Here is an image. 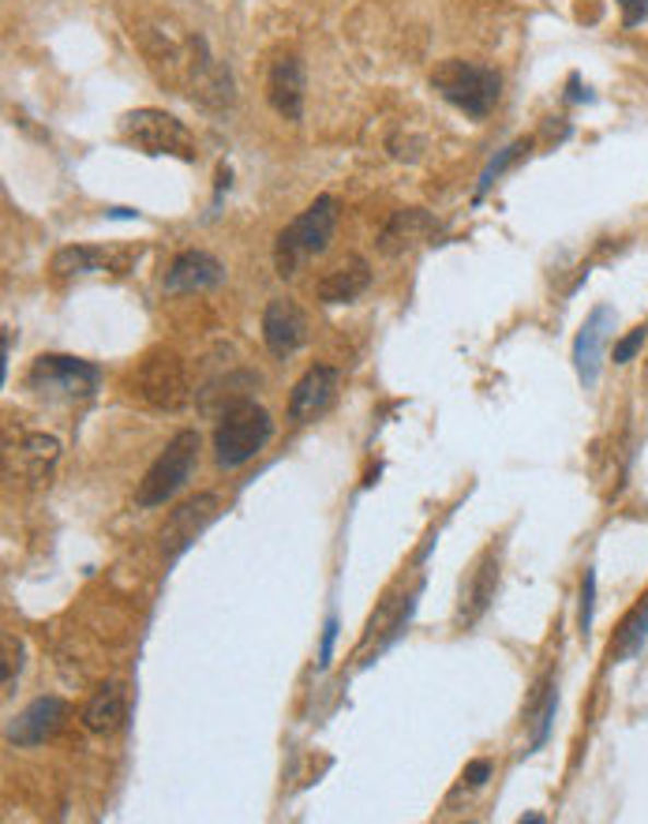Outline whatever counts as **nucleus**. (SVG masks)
Here are the masks:
<instances>
[{
	"instance_id": "nucleus-1",
	"label": "nucleus",
	"mask_w": 648,
	"mask_h": 824,
	"mask_svg": "<svg viewBox=\"0 0 648 824\" xmlns=\"http://www.w3.org/2000/svg\"><path fill=\"white\" fill-rule=\"evenodd\" d=\"M334 229H338V199L319 196L301 217H293V222L278 233V240H274L278 274L293 278L308 259L322 256V251L330 248V240H334Z\"/></svg>"
},
{
	"instance_id": "nucleus-2",
	"label": "nucleus",
	"mask_w": 648,
	"mask_h": 824,
	"mask_svg": "<svg viewBox=\"0 0 648 824\" xmlns=\"http://www.w3.org/2000/svg\"><path fill=\"white\" fill-rule=\"evenodd\" d=\"M128 390L131 398H139L143 405L162 409V412H177L188 405L191 398V382H188V367L173 349H151L128 375Z\"/></svg>"
},
{
	"instance_id": "nucleus-3",
	"label": "nucleus",
	"mask_w": 648,
	"mask_h": 824,
	"mask_svg": "<svg viewBox=\"0 0 648 824\" xmlns=\"http://www.w3.org/2000/svg\"><path fill=\"white\" fill-rule=\"evenodd\" d=\"M432 86L453 109L469 113L472 120H484L487 113L495 109L498 94H503V75H498L495 68L469 64V60L450 57L432 72Z\"/></svg>"
},
{
	"instance_id": "nucleus-4",
	"label": "nucleus",
	"mask_w": 648,
	"mask_h": 824,
	"mask_svg": "<svg viewBox=\"0 0 648 824\" xmlns=\"http://www.w3.org/2000/svg\"><path fill=\"white\" fill-rule=\"evenodd\" d=\"M274 435V420L256 401H236L214 427V458L222 469H240L248 464Z\"/></svg>"
},
{
	"instance_id": "nucleus-5",
	"label": "nucleus",
	"mask_w": 648,
	"mask_h": 824,
	"mask_svg": "<svg viewBox=\"0 0 648 824\" xmlns=\"http://www.w3.org/2000/svg\"><path fill=\"white\" fill-rule=\"evenodd\" d=\"M196 461H199V435L196 432H177L169 438V446L157 454V461L146 469L143 484H139V491H136V506H143V510L165 506L191 480Z\"/></svg>"
},
{
	"instance_id": "nucleus-6",
	"label": "nucleus",
	"mask_w": 648,
	"mask_h": 824,
	"mask_svg": "<svg viewBox=\"0 0 648 824\" xmlns=\"http://www.w3.org/2000/svg\"><path fill=\"white\" fill-rule=\"evenodd\" d=\"M120 139L128 146H136L139 154H169L180 157V162H196V139L184 128V120H177L165 109H136L120 120Z\"/></svg>"
},
{
	"instance_id": "nucleus-7",
	"label": "nucleus",
	"mask_w": 648,
	"mask_h": 824,
	"mask_svg": "<svg viewBox=\"0 0 648 824\" xmlns=\"http://www.w3.org/2000/svg\"><path fill=\"white\" fill-rule=\"evenodd\" d=\"M26 387L49 398H91L102 387V367L64 353H42L26 372Z\"/></svg>"
},
{
	"instance_id": "nucleus-8",
	"label": "nucleus",
	"mask_w": 648,
	"mask_h": 824,
	"mask_svg": "<svg viewBox=\"0 0 648 824\" xmlns=\"http://www.w3.org/2000/svg\"><path fill=\"white\" fill-rule=\"evenodd\" d=\"M222 514V498L214 495V491H203V495L188 498V503H180L177 510H173L169 517H165L162 525V555L165 563H173V558H180L184 551L191 548L203 532L214 525V517Z\"/></svg>"
},
{
	"instance_id": "nucleus-9",
	"label": "nucleus",
	"mask_w": 648,
	"mask_h": 824,
	"mask_svg": "<svg viewBox=\"0 0 648 824\" xmlns=\"http://www.w3.org/2000/svg\"><path fill=\"white\" fill-rule=\"evenodd\" d=\"M139 259V248H102V244H64L52 251V278H91V274H128Z\"/></svg>"
},
{
	"instance_id": "nucleus-10",
	"label": "nucleus",
	"mask_w": 648,
	"mask_h": 824,
	"mask_svg": "<svg viewBox=\"0 0 648 824\" xmlns=\"http://www.w3.org/2000/svg\"><path fill=\"white\" fill-rule=\"evenodd\" d=\"M184 94H188L191 102H199L203 109H229L236 102V91H233V75L229 68L222 64V60L210 52V46L203 38H199V49H196V60H191V72H188V83H184Z\"/></svg>"
},
{
	"instance_id": "nucleus-11",
	"label": "nucleus",
	"mask_w": 648,
	"mask_h": 824,
	"mask_svg": "<svg viewBox=\"0 0 648 824\" xmlns=\"http://www.w3.org/2000/svg\"><path fill=\"white\" fill-rule=\"evenodd\" d=\"M611 334H615V308L600 304V308L589 311V319L581 322L574 338V372L581 379L585 390H592L600 382V367H603V349H608Z\"/></svg>"
},
{
	"instance_id": "nucleus-12",
	"label": "nucleus",
	"mask_w": 648,
	"mask_h": 824,
	"mask_svg": "<svg viewBox=\"0 0 648 824\" xmlns=\"http://www.w3.org/2000/svg\"><path fill=\"white\" fill-rule=\"evenodd\" d=\"M68 716H72V705H68L64 697H34L31 705L8 723L4 734L12 746L34 750V746H42V742H49L52 734L68 723Z\"/></svg>"
},
{
	"instance_id": "nucleus-13",
	"label": "nucleus",
	"mask_w": 648,
	"mask_h": 824,
	"mask_svg": "<svg viewBox=\"0 0 648 824\" xmlns=\"http://www.w3.org/2000/svg\"><path fill=\"white\" fill-rule=\"evenodd\" d=\"M262 341H267V349L278 361H285L308 341V315L285 296H274L267 304V311H262Z\"/></svg>"
},
{
	"instance_id": "nucleus-14",
	"label": "nucleus",
	"mask_w": 648,
	"mask_h": 824,
	"mask_svg": "<svg viewBox=\"0 0 648 824\" xmlns=\"http://www.w3.org/2000/svg\"><path fill=\"white\" fill-rule=\"evenodd\" d=\"M338 387H341V375L334 367L327 364L308 367V372L301 375V382L293 387V393H288V420H293V424H308V420L322 416V412L334 405Z\"/></svg>"
},
{
	"instance_id": "nucleus-15",
	"label": "nucleus",
	"mask_w": 648,
	"mask_h": 824,
	"mask_svg": "<svg viewBox=\"0 0 648 824\" xmlns=\"http://www.w3.org/2000/svg\"><path fill=\"white\" fill-rule=\"evenodd\" d=\"M304 94H308V75H304L301 57L285 52V57H278L274 64H270V75H267L270 109L296 125V120L304 117Z\"/></svg>"
},
{
	"instance_id": "nucleus-16",
	"label": "nucleus",
	"mask_w": 648,
	"mask_h": 824,
	"mask_svg": "<svg viewBox=\"0 0 648 824\" xmlns=\"http://www.w3.org/2000/svg\"><path fill=\"white\" fill-rule=\"evenodd\" d=\"M60 458V443L52 435H23L4 450V476L20 484H42Z\"/></svg>"
},
{
	"instance_id": "nucleus-17",
	"label": "nucleus",
	"mask_w": 648,
	"mask_h": 824,
	"mask_svg": "<svg viewBox=\"0 0 648 824\" xmlns=\"http://www.w3.org/2000/svg\"><path fill=\"white\" fill-rule=\"evenodd\" d=\"M498 589V551L487 548L484 555L476 558V566L469 569V577L461 581V596H458V626H476L484 619V611L492 608Z\"/></svg>"
},
{
	"instance_id": "nucleus-18",
	"label": "nucleus",
	"mask_w": 648,
	"mask_h": 824,
	"mask_svg": "<svg viewBox=\"0 0 648 824\" xmlns=\"http://www.w3.org/2000/svg\"><path fill=\"white\" fill-rule=\"evenodd\" d=\"M225 282V267L210 251H180L173 259L169 274H165V293L184 296V293H207Z\"/></svg>"
},
{
	"instance_id": "nucleus-19",
	"label": "nucleus",
	"mask_w": 648,
	"mask_h": 824,
	"mask_svg": "<svg viewBox=\"0 0 648 824\" xmlns=\"http://www.w3.org/2000/svg\"><path fill=\"white\" fill-rule=\"evenodd\" d=\"M367 285H372V267H367V259L345 256L322 274V282L315 285V296H319L322 304H349L361 293H367Z\"/></svg>"
},
{
	"instance_id": "nucleus-20",
	"label": "nucleus",
	"mask_w": 648,
	"mask_h": 824,
	"mask_svg": "<svg viewBox=\"0 0 648 824\" xmlns=\"http://www.w3.org/2000/svg\"><path fill=\"white\" fill-rule=\"evenodd\" d=\"M128 720V694L120 682H105L83 705V727L91 734H117Z\"/></svg>"
},
{
	"instance_id": "nucleus-21",
	"label": "nucleus",
	"mask_w": 648,
	"mask_h": 824,
	"mask_svg": "<svg viewBox=\"0 0 648 824\" xmlns=\"http://www.w3.org/2000/svg\"><path fill=\"white\" fill-rule=\"evenodd\" d=\"M432 233H435L432 214H424V210H398L379 236V248L387 251V256H405V251H413L416 244L427 240Z\"/></svg>"
},
{
	"instance_id": "nucleus-22",
	"label": "nucleus",
	"mask_w": 648,
	"mask_h": 824,
	"mask_svg": "<svg viewBox=\"0 0 648 824\" xmlns=\"http://www.w3.org/2000/svg\"><path fill=\"white\" fill-rule=\"evenodd\" d=\"M645 637H648V596L623 619V626L615 629V641H611V660H634V656L645 648Z\"/></svg>"
},
{
	"instance_id": "nucleus-23",
	"label": "nucleus",
	"mask_w": 648,
	"mask_h": 824,
	"mask_svg": "<svg viewBox=\"0 0 648 824\" xmlns=\"http://www.w3.org/2000/svg\"><path fill=\"white\" fill-rule=\"evenodd\" d=\"M555 713H558V690H555V682H547V686H540V697L529 713V723H532L529 753L544 750V742L551 739V727H555Z\"/></svg>"
},
{
	"instance_id": "nucleus-24",
	"label": "nucleus",
	"mask_w": 648,
	"mask_h": 824,
	"mask_svg": "<svg viewBox=\"0 0 648 824\" xmlns=\"http://www.w3.org/2000/svg\"><path fill=\"white\" fill-rule=\"evenodd\" d=\"M532 151V139H518V143H510V146H506V151L503 154H498L495 157V162L492 165H487V169H484V177H480V188H476V199H484V191L487 188H492V184L498 180V177H503V173L506 169H510V165L514 162H521V157L525 154H529Z\"/></svg>"
},
{
	"instance_id": "nucleus-25",
	"label": "nucleus",
	"mask_w": 648,
	"mask_h": 824,
	"mask_svg": "<svg viewBox=\"0 0 648 824\" xmlns=\"http://www.w3.org/2000/svg\"><path fill=\"white\" fill-rule=\"evenodd\" d=\"M592 611H597V574L585 569L581 581V611H577V626H581V637L589 641L592 637Z\"/></svg>"
},
{
	"instance_id": "nucleus-26",
	"label": "nucleus",
	"mask_w": 648,
	"mask_h": 824,
	"mask_svg": "<svg viewBox=\"0 0 648 824\" xmlns=\"http://www.w3.org/2000/svg\"><path fill=\"white\" fill-rule=\"evenodd\" d=\"M641 345H645V327H634L623 341H615V364H629Z\"/></svg>"
},
{
	"instance_id": "nucleus-27",
	"label": "nucleus",
	"mask_w": 648,
	"mask_h": 824,
	"mask_svg": "<svg viewBox=\"0 0 648 824\" xmlns=\"http://www.w3.org/2000/svg\"><path fill=\"white\" fill-rule=\"evenodd\" d=\"M334 641H338V615L327 619V626H322V648H319V668L327 671L330 660H334Z\"/></svg>"
},
{
	"instance_id": "nucleus-28",
	"label": "nucleus",
	"mask_w": 648,
	"mask_h": 824,
	"mask_svg": "<svg viewBox=\"0 0 648 824\" xmlns=\"http://www.w3.org/2000/svg\"><path fill=\"white\" fill-rule=\"evenodd\" d=\"M461 779H466V787H472V791H476V787H484L487 779H492V761H484V757L472 761V765L466 768V776H461Z\"/></svg>"
},
{
	"instance_id": "nucleus-29",
	"label": "nucleus",
	"mask_w": 648,
	"mask_h": 824,
	"mask_svg": "<svg viewBox=\"0 0 648 824\" xmlns=\"http://www.w3.org/2000/svg\"><path fill=\"white\" fill-rule=\"evenodd\" d=\"M521 824H544V817H540V813H525Z\"/></svg>"
}]
</instances>
